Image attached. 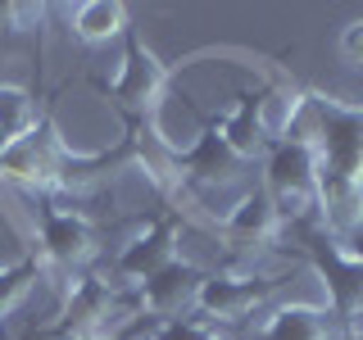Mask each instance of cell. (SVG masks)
<instances>
[{
  "label": "cell",
  "instance_id": "cell-22",
  "mask_svg": "<svg viewBox=\"0 0 363 340\" xmlns=\"http://www.w3.org/2000/svg\"><path fill=\"white\" fill-rule=\"evenodd\" d=\"M82 340H123V336H82Z\"/></svg>",
  "mask_w": 363,
  "mask_h": 340
},
{
  "label": "cell",
  "instance_id": "cell-8",
  "mask_svg": "<svg viewBox=\"0 0 363 340\" xmlns=\"http://www.w3.org/2000/svg\"><path fill=\"white\" fill-rule=\"evenodd\" d=\"M100 254L96 245V222L82 209H45L41 213V236H37V264L41 268H64V272H86V264Z\"/></svg>",
  "mask_w": 363,
  "mask_h": 340
},
{
  "label": "cell",
  "instance_id": "cell-21",
  "mask_svg": "<svg viewBox=\"0 0 363 340\" xmlns=\"http://www.w3.org/2000/svg\"><path fill=\"white\" fill-rule=\"evenodd\" d=\"M336 340H363V322H354V327H340V336Z\"/></svg>",
  "mask_w": 363,
  "mask_h": 340
},
{
  "label": "cell",
  "instance_id": "cell-12",
  "mask_svg": "<svg viewBox=\"0 0 363 340\" xmlns=\"http://www.w3.org/2000/svg\"><path fill=\"white\" fill-rule=\"evenodd\" d=\"M223 232L232 236V241H241V245H268V241H277L281 218H277L272 196H268L264 186H245L241 196H236V204L227 209Z\"/></svg>",
  "mask_w": 363,
  "mask_h": 340
},
{
  "label": "cell",
  "instance_id": "cell-2",
  "mask_svg": "<svg viewBox=\"0 0 363 340\" xmlns=\"http://www.w3.org/2000/svg\"><path fill=\"white\" fill-rule=\"evenodd\" d=\"M259 186L277 204L281 227L318 218V150L300 141H277L264 150V181Z\"/></svg>",
  "mask_w": 363,
  "mask_h": 340
},
{
  "label": "cell",
  "instance_id": "cell-5",
  "mask_svg": "<svg viewBox=\"0 0 363 340\" xmlns=\"http://www.w3.org/2000/svg\"><path fill=\"white\" fill-rule=\"evenodd\" d=\"M64 141L55 118H41L28 136H14V141L0 150V181H14V186L28 191H60V164H64Z\"/></svg>",
  "mask_w": 363,
  "mask_h": 340
},
{
  "label": "cell",
  "instance_id": "cell-23",
  "mask_svg": "<svg viewBox=\"0 0 363 340\" xmlns=\"http://www.w3.org/2000/svg\"><path fill=\"white\" fill-rule=\"evenodd\" d=\"M5 145H9V136H5V132H0V150H5Z\"/></svg>",
  "mask_w": 363,
  "mask_h": 340
},
{
  "label": "cell",
  "instance_id": "cell-1",
  "mask_svg": "<svg viewBox=\"0 0 363 340\" xmlns=\"http://www.w3.org/2000/svg\"><path fill=\"white\" fill-rule=\"evenodd\" d=\"M318 100V186H363V105Z\"/></svg>",
  "mask_w": 363,
  "mask_h": 340
},
{
  "label": "cell",
  "instance_id": "cell-11",
  "mask_svg": "<svg viewBox=\"0 0 363 340\" xmlns=\"http://www.w3.org/2000/svg\"><path fill=\"white\" fill-rule=\"evenodd\" d=\"M241 159L227 150V141L218 136V123L204 118V128L196 132V141L186 150H177V181L182 186H196V191H209V186H223V181L236 177Z\"/></svg>",
  "mask_w": 363,
  "mask_h": 340
},
{
  "label": "cell",
  "instance_id": "cell-4",
  "mask_svg": "<svg viewBox=\"0 0 363 340\" xmlns=\"http://www.w3.org/2000/svg\"><path fill=\"white\" fill-rule=\"evenodd\" d=\"M168 82H173V77L159 64V55L136 37V32H128V55H123L118 77L109 82V100L141 128V123H155V113L168 96Z\"/></svg>",
  "mask_w": 363,
  "mask_h": 340
},
{
  "label": "cell",
  "instance_id": "cell-17",
  "mask_svg": "<svg viewBox=\"0 0 363 340\" xmlns=\"http://www.w3.org/2000/svg\"><path fill=\"white\" fill-rule=\"evenodd\" d=\"M155 336H159V340H223V336H218V327L204 322L200 313L173 317V322H159V327H155Z\"/></svg>",
  "mask_w": 363,
  "mask_h": 340
},
{
  "label": "cell",
  "instance_id": "cell-24",
  "mask_svg": "<svg viewBox=\"0 0 363 340\" xmlns=\"http://www.w3.org/2000/svg\"><path fill=\"white\" fill-rule=\"evenodd\" d=\"M145 340H159V336H145Z\"/></svg>",
  "mask_w": 363,
  "mask_h": 340
},
{
  "label": "cell",
  "instance_id": "cell-3",
  "mask_svg": "<svg viewBox=\"0 0 363 340\" xmlns=\"http://www.w3.org/2000/svg\"><path fill=\"white\" fill-rule=\"evenodd\" d=\"M277 300V281L250 268H213L204 272L200 295H196V313L213 327H241L255 322L268 304Z\"/></svg>",
  "mask_w": 363,
  "mask_h": 340
},
{
  "label": "cell",
  "instance_id": "cell-14",
  "mask_svg": "<svg viewBox=\"0 0 363 340\" xmlns=\"http://www.w3.org/2000/svg\"><path fill=\"white\" fill-rule=\"evenodd\" d=\"M218 123V136L227 141V150H232L241 164H250V159H259L268 150V141L259 136V123H255V105H250V96H241V105H236L232 113H223Z\"/></svg>",
  "mask_w": 363,
  "mask_h": 340
},
{
  "label": "cell",
  "instance_id": "cell-16",
  "mask_svg": "<svg viewBox=\"0 0 363 340\" xmlns=\"http://www.w3.org/2000/svg\"><path fill=\"white\" fill-rule=\"evenodd\" d=\"M41 281V264L37 259H18V264H5L0 268V317L18 313L28 304V295L37 290Z\"/></svg>",
  "mask_w": 363,
  "mask_h": 340
},
{
  "label": "cell",
  "instance_id": "cell-7",
  "mask_svg": "<svg viewBox=\"0 0 363 340\" xmlns=\"http://www.w3.org/2000/svg\"><path fill=\"white\" fill-rule=\"evenodd\" d=\"M177 241H182V213L164 209L155 222H145L136 236H128V245L118 249V259H113V281L136 290L141 281H150L155 272H164L173 259H182Z\"/></svg>",
  "mask_w": 363,
  "mask_h": 340
},
{
  "label": "cell",
  "instance_id": "cell-10",
  "mask_svg": "<svg viewBox=\"0 0 363 340\" xmlns=\"http://www.w3.org/2000/svg\"><path fill=\"white\" fill-rule=\"evenodd\" d=\"M204 268L186 264V259H173L164 272H155L150 281L136 286V300H141V313L155 317V322H173V317L196 313V295H200Z\"/></svg>",
  "mask_w": 363,
  "mask_h": 340
},
{
  "label": "cell",
  "instance_id": "cell-20",
  "mask_svg": "<svg viewBox=\"0 0 363 340\" xmlns=\"http://www.w3.org/2000/svg\"><path fill=\"white\" fill-rule=\"evenodd\" d=\"M28 340H73V336H64L60 327H45V332H37V336H28Z\"/></svg>",
  "mask_w": 363,
  "mask_h": 340
},
{
  "label": "cell",
  "instance_id": "cell-13",
  "mask_svg": "<svg viewBox=\"0 0 363 340\" xmlns=\"http://www.w3.org/2000/svg\"><path fill=\"white\" fill-rule=\"evenodd\" d=\"M128 9L118 0H82L73 5V37L82 45H100L113 37H128Z\"/></svg>",
  "mask_w": 363,
  "mask_h": 340
},
{
  "label": "cell",
  "instance_id": "cell-19",
  "mask_svg": "<svg viewBox=\"0 0 363 340\" xmlns=\"http://www.w3.org/2000/svg\"><path fill=\"white\" fill-rule=\"evenodd\" d=\"M340 249H345L350 259H359V264H363V232H354V236H345V241H340Z\"/></svg>",
  "mask_w": 363,
  "mask_h": 340
},
{
  "label": "cell",
  "instance_id": "cell-9",
  "mask_svg": "<svg viewBox=\"0 0 363 340\" xmlns=\"http://www.w3.org/2000/svg\"><path fill=\"white\" fill-rule=\"evenodd\" d=\"M336 336L340 322L327 304L281 300V295L250 322V340H336Z\"/></svg>",
  "mask_w": 363,
  "mask_h": 340
},
{
  "label": "cell",
  "instance_id": "cell-18",
  "mask_svg": "<svg viewBox=\"0 0 363 340\" xmlns=\"http://www.w3.org/2000/svg\"><path fill=\"white\" fill-rule=\"evenodd\" d=\"M336 50H340V60H345V64L363 68V18H350L345 28H340V37H336Z\"/></svg>",
  "mask_w": 363,
  "mask_h": 340
},
{
  "label": "cell",
  "instance_id": "cell-6",
  "mask_svg": "<svg viewBox=\"0 0 363 340\" xmlns=\"http://www.w3.org/2000/svg\"><path fill=\"white\" fill-rule=\"evenodd\" d=\"M309 268L323 281V295H327L323 304L336 313V322L354 327L363 317V264L340 249L336 236L318 232V236H309Z\"/></svg>",
  "mask_w": 363,
  "mask_h": 340
},
{
  "label": "cell",
  "instance_id": "cell-15",
  "mask_svg": "<svg viewBox=\"0 0 363 340\" xmlns=\"http://www.w3.org/2000/svg\"><path fill=\"white\" fill-rule=\"evenodd\" d=\"M45 118L41 105H37V96H32L28 86H5L0 82V132L14 141V136H28L37 123Z\"/></svg>",
  "mask_w": 363,
  "mask_h": 340
}]
</instances>
